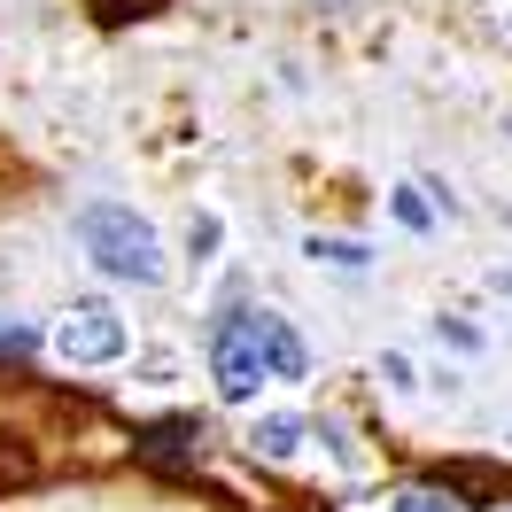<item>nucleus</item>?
Segmentation results:
<instances>
[{"mask_svg": "<svg viewBox=\"0 0 512 512\" xmlns=\"http://www.w3.org/2000/svg\"><path fill=\"white\" fill-rule=\"evenodd\" d=\"M47 350L63 357V365H117V357H125V319H117L101 295H86V303H70L63 319H55Z\"/></svg>", "mask_w": 512, "mask_h": 512, "instance_id": "2", "label": "nucleus"}, {"mask_svg": "<svg viewBox=\"0 0 512 512\" xmlns=\"http://www.w3.org/2000/svg\"><path fill=\"white\" fill-rule=\"evenodd\" d=\"M210 373H218V396H225V404H256V388H264V357H256L249 311H233V319L210 334Z\"/></svg>", "mask_w": 512, "mask_h": 512, "instance_id": "3", "label": "nucleus"}, {"mask_svg": "<svg viewBox=\"0 0 512 512\" xmlns=\"http://www.w3.org/2000/svg\"><path fill=\"white\" fill-rule=\"evenodd\" d=\"M396 225H412V233H427V225H435V210L419 202V187H396Z\"/></svg>", "mask_w": 512, "mask_h": 512, "instance_id": "7", "label": "nucleus"}, {"mask_svg": "<svg viewBox=\"0 0 512 512\" xmlns=\"http://www.w3.org/2000/svg\"><path fill=\"white\" fill-rule=\"evenodd\" d=\"M388 512H458V505H450L443 489H396V505H388Z\"/></svg>", "mask_w": 512, "mask_h": 512, "instance_id": "8", "label": "nucleus"}, {"mask_svg": "<svg viewBox=\"0 0 512 512\" xmlns=\"http://www.w3.org/2000/svg\"><path fill=\"white\" fill-rule=\"evenodd\" d=\"M249 334H256V357H264V381H303L311 373V350L280 311H249Z\"/></svg>", "mask_w": 512, "mask_h": 512, "instance_id": "4", "label": "nucleus"}, {"mask_svg": "<svg viewBox=\"0 0 512 512\" xmlns=\"http://www.w3.org/2000/svg\"><path fill=\"white\" fill-rule=\"evenodd\" d=\"M78 249L94 256V272L109 280H132V288H163V233L132 202H86L78 210Z\"/></svg>", "mask_w": 512, "mask_h": 512, "instance_id": "1", "label": "nucleus"}, {"mask_svg": "<svg viewBox=\"0 0 512 512\" xmlns=\"http://www.w3.org/2000/svg\"><path fill=\"white\" fill-rule=\"evenodd\" d=\"M303 443H311V427H303L295 412H264V419L249 427V450H256V458H272V466H295V458H303Z\"/></svg>", "mask_w": 512, "mask_h": 512, "instance_id": "5", "label": "nucleus"}, {"mask_svg": "<svg viewBox=\"0 0 512 512\" xmlns=\"http://www.w3.org/2000/svg\"><path fill=\"white\" fill-rule=\"evenodd\" d=\"M381 373H388V388H412V357L388 350V357H381Z\"/></svg>", "mask_w": 512, "mask_h": 512, "instance_id": "9", "label": "nucleus"}, {"mask_svg": "<svg viewBox=\"0 0 512 512\" xmlns=\"http://www.w3.org/2000/svg\"><path fill=\"white\" fill-rule=\"evenodd\" d=\"M303 256H311V264H334V272H365V264H373V249H365V241H350V233H311V241H303Z\"/></svg>", "mask_w": 512, "mask_h": 512, "instance_id": "6", "label": "nucleus"}, {"mask_svg": "<svg viewBox=\"0 0 512 512\" xmlns=\"http://www.w3.org/2000/svg\"><path fill=\"white\" fill-rule=\"evenodd\" d=\"M505 32H512V8H505Z\"/></svg>", "mask_w": 512, "mask_h": 512, "instance_id": "10", "label": "nucleus"}]
</instances>
